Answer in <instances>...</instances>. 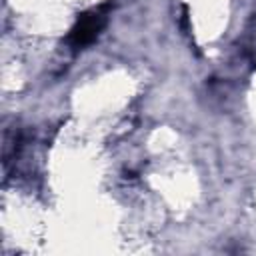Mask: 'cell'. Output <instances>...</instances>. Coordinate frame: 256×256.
Masks as SVG:
<instances>
[{"instance_id":"1","label":"cell","mask_w":256,"mask_h":256,"mask_svg":"<svg viewBox=\"0 0 256 256\" xmlns=\"http://www.w3.org/2000/svg\"><path fill=\"white\" fill-rule=\"evenodd\" d=\"M110 8H112V4L106 2V4L94 6V8L78 14L74 26L70 28V32L66 36V44L72 48V52H80L96 42V38L100 36V32L104 30V26L108 22Z\"/></svg>"}]
</instances>
